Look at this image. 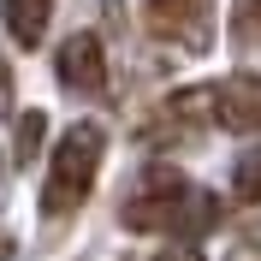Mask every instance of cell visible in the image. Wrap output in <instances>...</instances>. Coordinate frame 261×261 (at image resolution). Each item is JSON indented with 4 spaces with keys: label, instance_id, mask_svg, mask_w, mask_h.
Wrapping results in <instances>:
<instances>
[{
    "label": "cell",
    "instance_id": "1",
    "mask_svg": "<svg viewBox=\"0 0 261 261\" xmlns=\"http://www.w3.org/2000/svg\"><path fill=\"white\" fill-rule=\"evenodd\" d=\"M119 220H125L130 231H172V238H184V244H190L196 231H208L214 220H220V202H214L208 190L184 184L178 172L154 166V172H148V178L125 196Z\"/></svg>",
    "mask_w": 261,
    "mask_h": 261
},
{
    "label": "cell",
    "instance_id": "2",
    "mask_svg": "<svg viewBox=\"0 0 261 261\" xmlns=\"http://www.w3.org/2000/svg\"><path fill=\"white\" fill-rule=\"evenodd\" d=\"M101 154H107V130H101L95 119L71 125L60 143H54L48 184H42V214H48V220H65V214L83 208V196L95 190V178H101Z\"/></svg>",
    "mask_w": 261,
    "mask_h": 261
},
{
    "label": "cell",
    "instance_id": "3",
    "mask_svg": "<svg viewBox=\"0 0 261 261\" xmlns=\"http://www.w3.org/2000/svg\"><path fill=\"white\" fill-rule=\"evenodd\" d=\"M143 24L154 42L178 54H208L214 42V0H148L143 6Z\"/></svg>",
    "mask_w": 261,
    "mask_h": 261
},
{
    "label": "cell",
    "instance_id": "4",
    "mask_svg": "<svg viewBox=\"0 0 261 261\" xmlns=\"http://www.w3.org/2000/svg\"><path fill=\"white\" fill-rule=\"evenodd\" d=\"M54 71H60V83L71 95H107V48H101V36H89V30L65 36Z\"/></svg>",
    "mask_w": 261,
    "mask_h": 261
},
{
    "label": "cell",
    "instance_id": "5",
    "mask_svg": "<svg viewBox=\"0 0 261 261\" xmlns=\"http://www.w3.org/2000/svg\"><path fill=\"white\" fill-rule=\"evenodd\" d=\"M214 95V125L238 130V137H249V130L261 125V89H255V71H231L226 83H208Z\"/></svg>",
    "mask_w": 261,
    "mask_h": 261
},
{
    "label": "cell",
    "instance_id": "6",
    "mask_svg": "<svg viewBox=\"0 0 261 261\" xmlns=\"http://www.w3.org/2000/svg\"><path fill=\"white\" fill-rule=\"evenodd\" d=\"M208 125H214L208 83H202V89H178V95L161 101V130H166V137H196V130H208Z\"/></svg>",
    "mask_w": 261,
    "mask_h": 261
},
{
    "label": "cell",
    "instance_id": "7",
    "mask_svg": "<svg viewBox=\"0 0 261 261\" xmlns=\"http://www.w3.org/2000/svg\"><path fill=\"white\" fill-rule=\"evenodd\" d=\"M0 18L12 30L18 48H36L48 36V18H54V0H0Z\"/></svg>",
    "mask_w": 261,
    "mask_h": 261
},
{
    "label": "cell",
    "instance_id": "8",
    "mask_svg": "<svg viewBox=\"0 0 261 261\" xmlns=\"http://www.w3.org/2000/svg\"><path fill=\"white\" fill-rule=\"evenodd\" d=\"M42 143H48V113H42V107L18 113V130H12V166H36Z\"/></svg>",
    "mask_w": 261,
    "mask_h": 261
},
{
    "label": "cell",
    "instance_id": "9",
    "mask_svg": "<svg viewBox=\"0 0 261 261\" xmlns=\"http://www.w3.org/2000/svg\"><path fill=\"white\" fill-rule=\"evenodd\" d=\"M12 101H18V77H12V60L0 54V119L12 113Z\"/></svg>",
    "mask_w": 261,
    "mask_h": 261
},
{
    "label": "cell",
    "instance_id": "10",
    "mask_svg": "<svg viewBox=\"0 0 261 261\" xmlns=\"http://www.w3.org/2000/svg\"><path fill=\"white\" fill-rule=\"evenodd\" d=\"M238 202H255V154L238 161Z\"/></svg>",
    "mask_w": 261,
    "mask_h": 261
},
{
    "label": "cell",
    "instance_id": "11",
    "mask_svg": "<svg viewBox=\"0 0 261 261\" xmlns=\"http://www.w3.org/2000/svg\"><path fill=\"white\" fill-rule=\"evenodd\" d=\"M154 261H202V249H196V244H172V249H161Z\"/></svg>",
    "mask_w": 261,
    "mask_h": 261
},
{
    "label": "cell",
    "instance_id": "12",
    "mask_svg": "<svg viewBox=\"0 0 261 261\" xmlns=\"http://www.w3.org/2000/svg\"><path fill=\"white\" fill-rule=\"evenodd\" d=\"M0 255H6V249H0Z\"/></svg>",
    "mask_w": 261,
    "mask_h": 261
},
{
    "label": "cell",
    "instance_id": "13",
    "mask_svg": "<svg viewBox=\"0 0 261 261\" xmlns=\"http://www.w3.org/2000/svg\"><path fill=\"white\" fill-rule=\"evenodd\" d=\"M0 172H6V166H0Z\"/></svg>",
    "mask_w": 261,
    "mask_h": 261
}]
</instances>
